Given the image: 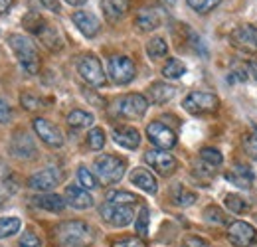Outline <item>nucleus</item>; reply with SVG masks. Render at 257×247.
Masks as SVG:
<instances>
[{"instance_id":"nucleus-16","label":"nucleus","mask_w":257,"mask_h":247,"mask_svg":"<svg viewBox=\"0 0 257 247\" xmlns=\"http://www.w3.org/2000/svg\"><path fill=\"white\" fill-rule=\"evenodd\" d=\"M164 20V14H162L161 8H141L139 14H137V26L141 28L143 32H151V30H157L159 26L162 24Z\"/></svg>"},{"instance_id":"nucleus-47","label":"nucleus","mask_w":257,"mask_h":247,"mask_svg":"<svg viewBox=\"0 0 257 247\" xmlns=\"http://www.w3.org/2000/svg\"><path fill=\"white\" fill-rule=\"evenodd\" d=\"M12 4H14V0H0V14H6Z\"/></svg>"},{"instance_id":"nucleus-12","label":"nucleus","mask_w":257,"mask_h":247,"mask_svg":"<svg viewBox=\"0 0 257 247\" xmlns=\"http://www.w3.org/2000/svg\"><path fill=\"white\" fill-rule=\"evenodd\" d=\"M147 135H149V141L155 147H159L161 151H168V149H172L176 145L174 131L168 129L164 123H159V121H155V123H151L147 127Z\"/></svg>"},{"instance_id":"nucleus-1","label":"nucleus","mask_w":257,"mask_h":247,"mask_svg":"<svg viewBox=\"0 0 257 247\" xmlns=\"http://www.w3.org/2000/svg\"><path fill=\"white\" fill-rule=\"evenodd\" d=\"M54 239L58 247H89L93 243V231L85 221L71 219L56 227Z\"/></svg>"},{"instance_id":"nucleus-36","label":"nucleus","mask_w":257,"mask_h":247,"mask_svg":"<svg viewBox=\"0 0 257 247\" xmlns=\"http://www.w3.org/2000/svg\"><path fill=\"white\" fill-rule=\"evenodd\" d=\"M188 2V6L196 10V12H200V14H208V12H212L222 0H186Z\"/></svg>"},{"instance_id":"nucleus-26","label":"nucleus","mask_w":257,"mask_h":247,"mask_svg":"<svg viewBox=\"0 0 257 247\" xmlns=\"http://www.w3.org/2000/svg\"><path fill=\"white\" fill-rule=\"evenodd\" d=\"M172 202H174L176 206L188 208V206H192L194 202H196V194L190 192V190H186L184 186L176 184L172 188Z\"/></svg>"},{"instance_id":"nucleus-49","label":"nucleus","mask_w":257,"mask_h":247,"mask_svg":"<svg viewBox=\"0 0 257 247\" xmlns=\"http://www.w3.org/2000/svg\"><path fill=\"white\" fill-rule=\"evenodd\" d=\"M67 4H71V6H81V4H85L87 0H65Z\"/></svg>"},{"instance_id":"nucleus-15","label":"nucleus","mask_w":257,"mask_h":247,"mask_svg":"<svg viewBox=\"0 0 257 247\" xmlns=\"http://www.w3.org/2000/svg\"><path fill=\"white\" fill-rule=\"evenodd\" d=\"M71 20H73V24L77 26V30L81 32L85 38H95L97 34H99V30H101L99 18H97L95 14H91V12L77 10V12H73Z\"/></svg>"},{"instance_id":"nucleus-44","label":"nucleus","mask_w":257,"mask_h":247,"mask_svg":"<svg viewBox=\"0 0 257 247\" xmlns=\"http://www.w3.org/2000/svg\"><path fill=\"white\" fill-rule=\"evenodd\" d=\"M182 247H210L204 239H200V237H186L184 241H182Z\"/></svg>"},{"instance_id":"nucleus-13","label":"nucleus","mask_w":257,"mask_h":247,"mask_svg":"<svg viewBox=\"0 0 257 247\" xmlns=\"http://www.w3.org/2000/svg\"><path fill=\"white\" fill-rule=\"evenodd\" d=\"M62 178H64V174L58 168H52L50 166V168H44V170L32 174L30 180H28V186L32 190H38V192H50L52 188H56V186L62 182Z\"/></svg>"},{"instance_id":"nucleus-48","label":"nucleus","mask_w":257,"mask_h":247,"mask_svg":"<svg viewBox=\"0 0 257 247\" xmlns=\"http://www.w3.org/2000/svg\"><path fill=\"white\" fill-rule=\"evenodd\" d=\"M249 73H251V77L257 81V58H251V60H249Z\"/></svg>"},{"instance_id":"nucleus-32","label":"nucleus","mask_w":257,"mask_h":247,"mask_svg":"<svg viewBox=\"0 0 257 247\" xmlns=\"http://www.w3.org/2000/svg\"><path fill=\"white\" fill-rule=\"evenodd\" d=\"M137 200L139 198L135 194L125 192V190H111V192H107V202H111V204H131V206H135Z\"/></svg>"},{"instance_id":"nucleus-34","label":"nucleus","mask_w":257,"mask_h":247,"mask_svg":"<svg viewBox=\"0 0 257 247\" xmlns=\"http://www.w3.org/2000/svg\"><path fill=\"white\" fill-rule=\"evenodd\" d=\"M87 145H89L91 151H101L105 147V131L99 129V127L91 129L89 135H87Z\"/></svg>"},{"instance_id":"nucleus-11","label":"nucleus","mask_w":257,"mask_h":247,"mask_svg":"<svg viewBox=\"0 0 257 247\" xmlns=\"http://www.w3.org/2000/svg\"><path fill=\"white\" fill-rule=\"evenodd\" d=\"M145 160H147L149 166L155 168L161 176H170V174L176 170V166H178L176 158L170 155V153H166V151H161V149L147 151V153H145Z\"/></svg>"},{"instance_id":"nucleus-28","label":"nucleus","mask_w":257,"mask_h":247,"mask_svg":"<svg viewBox=\"0 0 257 247\" xmlns=\"http://www.w3.org/2000/svg\"><path fill=\"white\" fill-rule=\"evenodd\" d=\"M147 54H149V58H153V60L164 58V56L168 54V44H166V40L161 38V36L149 40V44H147Z\"/></svg>"},{"instance_id":"nucleus-39","label":"nucleus","mask_w":257,"mask_h":247,"mask_svg":"<svg viewBox=\"0 0 257 247\" xmlns=\"http://www.w3.org/2000/svg\"><path fill=\"white\" fill-rule=\"evenodd\" d=\"M18 247H42V239H40L34 231H26V233L20 237Z\"/></svg>"},{"instance_id":"nucleus-40","label":"nucleus","mask_w":257,"mask_h":247,"mask_svg":"<svg viewBox=\"0 0 257 247\" xmlns=\"http://www.w3.org/2000/svg\"><path fill=\"white\" fill-rule=\"evenodd\" d=\"M204 214H206V219H208V221H214V223H224L225 221L224 212H222L220 208H216V206H208Z\"/></svg>"},{"instance_id":"nucleus-29","label":"nucleus","mask_w":257,"mask_h":247,"mask_svg":"<svg viewBox=\"0 0 257 247\" xmlns=\"http://www.w3.org/2000/svg\"><path fill=\"white\" fill-rule=\"evenodd\" d=\"M225 208H227L229 212L237 214V216L249 212V204H247V200H243V198L237 196V194H227V196H225Z\"/></svg>"},{"instance_id":"nucleus-33","label":"nucleus","mask_w":257,"mask_h":247,"mask_svg":"<svg viewBox=\"0 0 257 247\" xmlns=\"http://www.w3.org/2000/svg\"><path fill=\"white\" fill-rule=\"evenodd\" d=\"M200 158L208 164V166H220L222 162H224V156H222V153L218 151V149H210V147H206V149H202L200 151Z\"/></svg>"},{"instance_id":"nucleus-31","label":"nucleus","mask_w":257,"mask_h":247,"mask_svg":"<svg viewBox=\"0 0 257 247\" xmlns=\"http://www.w3.org/2000/svg\"><path fill=\"white\" fill-rule=\"evenodd\" d=\"M20 225H22V221L18 217H2L0 219V239L10 237L16 231H20Z\"/></svg>"},{"instance_id":"nucleus-38","label":"nucleus","mask_w":257,"mask_h":247,"mask_svg":"<svg viewBox=\"0 0 257 247\" xmlns=\"http://www.w3.org/2000/svg\"><path fill=\"white\" fill-rule=\"evenodd\" d=\"M77 180H79L81 188H85V190H93L97 186L95 176H93L85 166H79V170H77Z\"/></svg>"},{"instance_id":"nucleus-46","label":"nucleus","mask_w":257,"mask_h":247,"mask_svg":"<svg viewBox=\"0 0 257 247\" xmlns=\"http://www.w3.org/2000/svg\"><path fill=\"white\" fill-rule=\"evenodd\" d=\"M42 4L48 8V10H52V12H60L62 8H60V0H42Z\"/></svg>"},{"instance_id":"nucleus-14","label":"nucleus","mask_w":257,"mask_h":247,"mask_svg":"<svg viewBox=\"0 0 257 247\" xmlns=\"http://www.w3.org/2000/svg\"><path fill=\"white\" fill-rule=\"evenodd\" d=\"M34 131H36V135H38L48 147H56V149H58V147L64 145V135H62V131L54 123H50L48 119H42V117L34 119Z\"/></svg>"},{"instance_id":"nucleus-9","label":"nucleus","mask_w":257,"mask_h":247,"mask_svg":"<svg viewBox=\"0 0 257 247\" xmlns=\"http://www.w3.org/2000/svg\"><path fill=\"white\" fill-rule=\"evenodd\" d=\"M227 239L235 247H251L257 241V229L245 221H231L227 227Z\"/></svg>"},{"instance_id":"nucleus-6","label":"nucleus","mask_w":257,"mask_h":247,"mask_svg":"<svg viewBox=\"0 0 257 247\" xmlns=\"http://www.w3.org/2000/svg\"><path fill=\"white\" fill-rule=\"evenodd\" d=\"M101 217L115 225V227H123L133 221V216H135V208L131 204H111V202H105L99 210Z\"/></svg>"},{"instance_id":"nucleus-18","label":"nucleus","mask_w":257,"mask_h":247,"mask_svg":"<svg viewBox=\"0 0 257 247\" xmlns=\"http://www.w3.org/2000/svg\"><path fill=\"white\" fill-rule=\"evenodd\" d=\"M65 202L75 210H87L93 206L91 194L81 186H67L65 188Z\"/></svg>"},{"instance_id":"nucleus-35","label":"nucleus","mask_w":257,"mask_h":247,"mask_svg":"<svg viewBox=\"0 0 257 247\" xmlns=\"http://www.w3.org/2000/svg\"><path fill=\"white\" fill-rule=\"evenodd\" d=\"M149 221H151V216H149V208H141L139 216H137V221H135V229L141 237H147L149 235Z\"/></svg>"},{"instance_id":"nucleus-19","label":"nucleus","mask_w":257,"mask_h":247,"mask_svg":"<svg viewBox=\"0 0 257 247\" xmlns=\"http://www.w3.org/2000/svg\"><path fill=\"white\" fill-rule=\"evenodd\" d=\"M101 10L105 14V20L115 24L127 14L128 0H101Z\"/></svg>"},{"instance_id":"nucleus-20","label":"nucleus","mask_w":257,"mask_h":247,"mask_svg":"<svg viewBox=\"0 0 257 247\" xmlns=\"http://www.w3.org/2000/svg\"><path fill=\"white\" fill-rule=\"evenodd\" d=\"M131 182L137 186V188L149 192V194H157V190H159L157 178H155L147 168H135V170L131 172Z\"/></svg>"},{"instance_id":"nucleus-37","label":"nucleus","mask_w":257,"mask_h":247,"mask_svg":"<svg viewBox=\"0 0 257 247\" xmlns=\"http://www.w3.org/2000/svg\"><path fill=\"white\" fill-rule=\"evenodd\" d=\"M24 26L38 36V34H40V30L46 26V22H44V18H42L38 12H30V14L24 18Z\"/></svg>"},{"instance_id":"nucleus-42","label":"nucleus","mask_w":257,"mask_h":247,"mask_svg":"<svg viewBox=\"0 0 257 247\" xmlns=\"http://www.w3.org/2000/svg\"><path fill=\"white\" fill-rule=\"evenodd\" d=\"M113 247H145V243H143V239H139V237H125V239L115 241Z\"/></svg>"},{"instance_id":"nucleus-8","label":"nucleus","mask_w":257,"mask_h":247,"mask_svg":"<svg viewBox=\"0 0 257 247\" xmlns=\"http://www.w3.org/2000/svg\"><path fill=\"white\" fill-rule=\"evenodd\" d=\"M77 71H79V75L89 83V85H93V87H101V85H105V71H103V65L101 62L97 60L93 54H87V56H83L79 63H77Z\"/></svg>"},{"instance_id":"nucleus-30","label":"nucleus","mask_w":257,"mask_h":247,"mask_svg":"<svg viewBox=\"0 0 257 247\" xmlns=\"http://www.w3.org/2000/svg\"><path fill=\"white\" fill-rule=\"evenodd\" d=\"M184 73H186V65L180 62V60H176V58L168 60V62L164 63V67H162V75L168 77V79H178Z\"/></svg>"},{"instance_id":"nucleus-24","label":"nucleus","mask_w":257,"mask_h":247,"mask_svg":"<svg viewBox=\"0 0 257 247\" xmlns=\"http://www.w3.org/2000/svg\"><path fill=\"white\" fill-rule=\"evenodd\" d=\"M38 38H40L42 44H44L48 50H52V52H58V50H62V46H64L62 34L58 32L56 26H52V24H46V26L40 30Z\"/></svg>"},{"instance_id":"nucleus-41","label":"nucleus","mask_w":257,"mask_h":247,"mask_svg":"<svg viewBox=\"0 0 257 247\" xmlns=\"http://www.w3.org/2000/svg\"><path fill=\"white\" fill-rule=\"evenodd\" d=\"M243 147H245L247 155L251 156L253 160H257V133H253V135H247V137H245Z\"/></svg>"},{"instance_id":"nucleus-21","label":"nucleus","mask_w":257,"mask_h":247,"mask_svg":"<svg viewBox=\"0 0 257 247\" xmlns=\"http://www.w3.org/2000/svg\"><path fill=\"white\" fill-rule=\"evenodd\" d=\"M225 180L231 182L233 186H237V188H251V184H253V172L247 166L237 164L235 168L225 172Z\"/></svg>"},{"instance_id":"nucleus-4","label":"nucleus","mask_w":257,"mask_h":247,"mask_svg":"<svg viewBox=\"0 0 257 247\" xmlns=\"http://www.w3.org/2000/svg\"><path fill=\"white\" fill-rule=\"evenodd\" d=\"M149 109V101L141 93H128L115 101L113 105V115L125 117V119H143Z\"/></svg>"},{"instance_id":"nucleus-5","label":"nucleus","mask_w":257,"mask_h":247,"mask_svg":"<svg viewBox=\"0 0 257 247\" xmlns=\"http://www.w3.org/2000/svg\"><path fill=\"white\" fill-rule=\"evenodd\" d=\"M184 109L190 115H206V113H214L220 105V99L214 93L206 91H192L184 99Z\"/></svg>"},{"instance_id":"nucleus-22","label":"nucleus","mask_w":257,"mask_h":247,"mask_svg":"<svg viewBox=\"0 0 257 247\" xmlns=\"http://www.w3.org/2000/svg\"><path fill=\"white\" fill-rule=\"evenodd\" d=\"M36 153L32 137H28L26 133H18L12 141V155L18 158H32Z\"/></svg>"},{"instance_id":"nucleus-7","label":"nucleus","mask_w":257,"mask_h":247,"mask_svg":"<svg viewBox=\"0 0 257 247\" xmlns=\"http://www.w3.org/2000/svg\"><path fill=\"white\" fill-rule=\"evenodd\" d=\"M109 75L117 85H127L135 79L137 67L127 56H113L109 60Z\"/></svg>"},{"instance_id":"nucleus-23","label":"nucleus","mask_w":257,"mask_h":247,"mask_svg":"<svg viewBox=\"0 0 257 247\" xmlns=\"http://www.w3.org/2000/svg\"><path fill=\"white\" fill-rule=\"evenodd\" d=\"M32 204L46 210V212H62L65 208V200L58 194H40V196H34Z\"/></svg>"},{"instance_id":"nucleus-43","label":"nucleus","mask_w":257,"mask_h":247,"mask_svg":"<svg viewBox=\"0 0 257 247\" xmlns=\"http://www.w3.org/2000/svg\"><path fill=\"white\" fill-rule=\"evenodd\" d=\"M22 105L26 107V109H36V107H40V99L38 97H34V95H30V93H24L22 95Z\"/></svg>"},{"instance_id":"nucleus-50","label":"nucleus","mask_w":257,"mask_h":247,"mask_svg":"<svg viewBox=\"0 0 257 247\" xmlns=\"http://www.w3.org/2000/svg\"><path fill=\"white\" fill-rule=\"evenodd\" d=\"M168 2H170V4H174V0H168Z\"/></svg>"},{"instance_id":"nucleus-2","label":"nucleus","mask_w":257,"mask_h":247,"mask_svg":"<svg viewBox=\"0 0 257 247\" xmlns=\"http://www.w3.org/2000/svg\"><path fill=\"white\" fill-rule=\"evenodd\" d=\"M8 42H10V48L14 50V54H16L20 65L28 73H38L40 60H38V50H36L32 40L26 38V36H22V34H12L8 38Z\"/></svg>"},{"instance_id":"nucleus-45","label":"nucleus","mask_w":257,"mask_h":247,"mask_svg":"<svg viewBox=\"0 0 257 247\" xmlns=\"http://www.w3.org/2000/svg\"><path fill=\"white\" fill-rule=\"evenodd\" d=\"M10 115H12L10 113V107L0 99V123H8L10 121Z\"/></svg>"},{"instance_id":"nucleus-10","label":"nucleus","mask_w":257,"mask_h":247,"mask_svg":"<svg viewBox=\"0 0 257 247\" xmlns=\"http://www.w3.org/2000/svg\"><path fill=\"white\" fill-rule=\"evenodd\" d=\"M229 40L237 50H241L245 54H257V26L243 24L231 32Z\"/></svg>"},{"instance_id":"nucleus-27","label":"nucleus","mask_w":257,"mask_h":247,"mask_svg":"<svg viewBox=\"0 0 257 247\" xmlns=\"http://www.w3.org/2000/svg\"><path fill=\"white\" fill-rule=\"evenodd\" d=\"M67 125L73 127V129H85L89 125H93V115L87 113V111H81V109H75L67 115Z\"/></svg>"},{"instance_id":"nucleus-3","label":"nucleus","mask_w":257,"mask_h":247,"mask_svg":"<svg viewBox=\"0 0 257 247\" xmlns=\"http://www.w3.org/2000/svg\"><path fill=\"white\" fill-rule=\"evenodd\" d=\"M93 168H95L97 178L103 184H117L123 178L127 164H125L123 158H119L115 155H101L95 158Z\"/></svg>"},{"instance_id":"nucleus-25","label":"nucleus","mask_w":257,"mask_h":247,"mask_svg":"<svg viewBox=\"0 0 257 247\" xmlns=\"http://www.w3.org/2000/svg\"><path fill=\"white\" fill-rule=\"evenodd\" d=\"M174 93H176V89H174L172 85L157 81V83H153V85L149 87V99H151L155 105H164V103H168V101L174 97Z\"/></svg>"},{"instance_id":"nucleus-17","label":"nucleus","mask_w":257,"mask_h":247,"mask_svg":"<svg viewBox=\"0 0 257 247\" xmlns=\"http://www.w3.org/2000/svg\"><path fill=\"white\" fill-rule=\"evenodd\" d=\"M113 141L123 147V149H137L141 145V133L135 129V127H127V125H121V127H115L113 129Z\"/></svg>"}]
</instances>
